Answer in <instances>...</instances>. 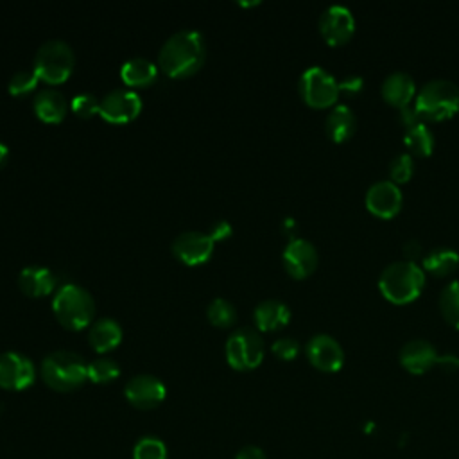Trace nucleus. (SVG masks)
Listing matches in <instances>:
<instances>
[{"label": "nucleus", "instance_id": "nucleus-1", "mask_svg": "<svg viewBox=\"0 0 459 459\" xmlns=\"http://www.w3.org/2000/svg\"><path fill=\"white\" fill-rule=\"evenodd\" d=\"M206 43L199 30L183 29L170 34L158 52L160 68L176 79L194 75L204 63Z\"/></svg>", "mask_w": 459, "mask_h": 459}, {"label": "nucleus", "instance_id": "nucleus-2", "mask_svg": "<svg viewBox=\"0 0 459 459\" xmlns=\"http://www.w3.org/2000/svg\"><path fill=\"white\" fill-rule=\"evenodd\" d=\"M425 287V273L416 262L396 260L389 264L378 276L382 296L394 305L414 301Z\"/></svg>", "mask_w": 459, "mask_h": 459}, {"label": "nucleus", "instance_id": "nucleus-3", "mask_svg": "<svg viewBox=\"0 0 459 459\" xmlns=\"http://www.w3.org/2000/svg\"><path fill=\"white\" fill-rule=\"evenodd\" d=\"M39 373L56 391H74L88 380V360L70 350H56L43 357Z\"/></svg>", "mask_w": 459, "mask_h": 459}, {"label": "nucleus", "instance_id": "nucleus-4", "mask_svg": "<svg viewBox=\"0 0 459 459\" xmlns=\"http://www.w3.org/2000/svg\"><path fill=\"white\" fill-rule=\"evenodd\" d=\"M52 310L59 323L70 330H81L93 323V296L81 285L66 281L59 285L52 298Z\"/></svg>", "mask_w": 459, "mask_h": 459}, {"label": "nucleus", "instance_id": "nucleus-5", "mask_svg": "<svg viewBox=\"0 0 459 459\" xmlns=\"http://www.w3.org/2000/svg\"><path fill=\"white\" fill-rule=\"evenodd\" d=\"M414 108L423 122L452 118L459 111V86L448 79H432L416 93Z\"/></svg>", "mask_w": 459, "mask_h": 459}, {"label": "nucleus", "instance_id": "nucleus-6", "mask_svg": "<svg viewBox=\"0 0 459 459\" xmlns=\"http://www.w3.org/2000/svg\"><path fill=\"white\" fill-rule=\"evenodd\" d=\"M75 56L72 47L65 39H47L43 41L32 61V68L38 77L48 84H59L66 81L74 70Z\"/></svg>", "mask_w": 459, "mask_h": 459}, {"label": "nucleus", "instance_id": "nucleus-7", "mask_svg": "<svg viewBox=\"0 0 459 459\" xmlns=\"http://www.w3.org/2000/svg\"><path fill=\"white\" fill-rule=\"evenodd\" d=\"M224 353L231 368L238 371L253 369L264 359V339L255 328L240 326L228 335Z\"/></svg>", "mask_w": 459, "mask_h": 459}, {"label": "nucleus", "instance_id": "nucleus-8", "mask_svg": "<svg viewBox=\"0 0 459 459\" xmlns=\"http://www.w3.org/2000/svg\"><path fill=\"white\" fill-rule=\"evenodd\" d=\"M301 99L312 108H328L339 97V81L323 66H308L298 81Z\"/></svg>", "mask_w": 459, "mask_h": 459}, {"label": "nucleus", "instance_id": "nucleus-9", "mask_svg": "<svg viewBox=\"0 0 459 459\" xmlns=\"http://www.w3.org/2000/svg\"><path fill=\"white\" fill-rule=\"evenodd\" d=\"M142 111V97L133 88H113L100 99L99 115L111 124H126Z\"/></svg>", "mask_w": 459, "mask_h": 459}, {"label": "nucleus", "instance_id": "nucleus-10", "mask_svg": "<svg viewBox=\"0 0 459 459\" xmlns=\"http://www.w3.org/2000/svg\"><path fill=\"white\" fill-rule=\"evenodd\" d=\"M36 368L32 360L20 351H2L0 353V387L20 391L34 382Z\"/></svg>", "mask_w": 459, "mask_h": 459}, {"label": "nucleus", "instance_id": "nucleus-11", "mask_svg": "<svg viewBox=\"0 0 459 459\" xmlns=\"http://www.w3.org/2000/svg\"><path fill=\"white\" fill-rule=\"evenodd\" d=\"M213 246L215 240L210 237L208 231L188 230L179 233L172 240V253L179 262L186 265H199L212 256Z\"/></svg>", "mask_w": 459, "mask_h": 459}, {"label": "nucleus", "instance_id": "nucleus-12", "mask_svg": "<svg viewBox=\"0 0 459 459\" xmlns=\"http://www.w3.org/2000/svg\"><path fill=\"white\" fill-rule=\"evenodd\" d=\"M319 32L328 45H344L355 32V18L351 11L341 4L328 5L319 16Z\"/></svg>", "mask_w": 459, "mask_h": 459}, {"label": "nucleus", "instance_id": "nucleus-13", "mask_svg": "<svg viewBox=\"0 0 459 459\" xmlns=\"http://www.w3.org/2000/svg\"><path fill=\"white\" fill-rule=\"evenodd\" d=\"M281 262L285 271L292 278L303 280L310 276L317 267V249L310 240L303 237H294L283 247Z\"/></svg>", "mask_w": 459, "mask_h": 459}, {"label": "nucleus", "instance_id": "nucleus-14", "mask_svg": "<svg viewBox=\"0 0 459 459\" xmlns=\"http://www.w3.org/2000/svg\"><path fill=\"white\" fill-rule=\"evenodd\" d=\"M124 394L127 402L138 409H154L165 400L167 387L158 377L140 373L126 382Z\"/></svg>", "mask_w": 459, "mask_h": 459}, {"label": "nucleus", "instance_id": "nucleus-15", "mask_svg": "<svg viewBox=\"0 0 459 459\" xmlns=\"http://www.w3.org/2000/svg\"><path fill=\"white\" fill-rule=\"evenodd\" d=\"M307 357L314 368L325 373L339 371L344 364V350L339 341L328 333H316L307 342Z\"/></svg>", "mask_w": 459, "mask_h": 459}, {"label": "nucleus", "instance_id": "nucleus-16", "mask_svg": "<svg viewBox=\"0 0 459 459\" xmlns=\"http://www.w3.org/2000/svg\"><path fill=\"white\" fill-rule=\"evenodd\" d=\"M402 190L391 179L375 181L366 192V208L380 219L394 217L402 210Z\"/></svg>", "mask_w": 459, "mask_h": 459}, {"label": "nucleus", "instance_id": "nucleus-17", "mask_svg": "<svg viewBox=\"0 0 459 459\" xmlns=\"http://www.w3.org/2000/svg\"><path fill=\"white\" fill-rule=\"evenodd\" d=\"M439 353L430 341L411 339L400 350V364L412 375H423L430 368L437 366Z\"/></svg>", "mask_w": 459, "mask_h": 459}, {"label": "nucleus", "instance_id": "nucleus-18", "mask_svg": "<svg viewBox=\"0 0 459 459\" xmlns=\"http://www.w3.org/2000/svg\"><path fill=\"white\" fill-rule=\"evenodd\" d=\"M18 287L22 292L32 298H41L56 289V276L45 265H25L18 273Z\"/></svg>", "mask_w": 459, "mask_h": 459}, {"label": "nucleus", "instance_id": "nucleus-19", "mask_svg": "<svg viewBox=\"0 0 459 459\" xmlns=\"http://www.w3.org/2000/svg\"><path fill=\"white\" fill-rule=\"evenodd\" d=\"M32 109L36 117L48 124H57L65 118L68 104L65 95L56 88H41L36 91L32 100Z\"/></svg>", "mask_w": 459, "mask_h": 459}, {"label": "nucleus", "instance_id": "nucleus-20", "mask_svg": "<svg viewBox=\"0 0 459 459\" xmlns=\"http://www.w3.org/2000/svg\"><path fill=\"white\" fill-rule=\"evenodd\" d=\"M416 95L414 79L407 72H391L382 82V97L387 104L402 109L411 106Z\"/></svg>", "mask_w": 459, "mask_h": 459}, {"label": "nucleus", "instance_id": "nucleus-21", "mask_svg": "<svg viewBox=\"0 0 459 459\" xmlns=\"http://www.w3.org/2000/svg\"><path fill=\"white\" fill-rule=\"evenodd\" d=\"M124 337L122 325L113 317H99L88 328V341L99 353H106L120 344Z\"/></svg>", "mask_w": 459, "mask_h": 459}, {"label": "nucleus", "instance_id": "nucleus-22", "mask_svg": "<svg viewBox=\"0 0 459 459\" xmlns=\"http://www.w3.org/2000/svg\"><path fill=\"white\" fill-rule=\"evenodd\" d=\"M253 319L258 330L273 332L283 328L290 319V308L280 299H264L253 310Z\"/></svg>", "mask_w": 459, "mask_h": 459}, {"label": "nucleus", "instance_id": "nucleus-23", "mask_svg": "<svg viewBox=\"0 0 459 459\" xmlns=\"http://www.w3.org/2000/svg\"><path fill=\"white\" fill-rule=\"evenodd\" d=\"M355 129H357V117L353 109L346 104L333 106L325 118V131L328 138L337 143L351 138Z\"/></svg>", "mask_w": 459, "mask_h": 459}, {"label": "nucleus", "instance_id": "nucleus-24", "mask_svg": "<svg viewBox=\"0 0 459 459\" xmlns=\"http://www.w3.org/2000/svg\"><path fill=\"white\" fill-rule=\"evenodd\" d=\"M120 77L127 86L145 88L151 86L158 79V66L147 57L134 56L122 63Z\"/></svg>", "mask_w": 459, "mask_h": 459}, {"label": "nucleus", "instance_id": "nucleus-25", "mask_svg": "<svg viewBox=\"0 0 459 459\" xmlns=\"http://www.w3.org/2000/svg\"><path fill=\"white\" fill-rule=\"evenodd\" d=\"M403 143L409 149L411 156L425 158V156L432 154L436 140H434V133L427 127V124L420 122V124L405 129Z\"/></svg>", "mask_w": 459, "mask_h": 459}, {"label": "nucleus", "instance_id": "nucleus-26", "mask_svg": "<svg viewBox=\"0 0 459 459\" xmlns=\"http://www.w3.org/2000/svg\"><path fill=\"white\" fill-rule=\"evenodd\" d=\"M459 265V253L450 247H436L423 256V269L432 276H446Z\"/></svg>", "mask_w": 459, "mask_h": 459}, {"label": "nucleus", "instance_id": "nucleus-27", "mask_svg": "<svg viewBox=\"0 0 459 459\" xmlns=\"http://www.w3.org/2000/svg\"><path fill=\"white\" fill-rule=\"evenodd\" d=\"M206 317L212 325L219 328H228L237 319V308L226 298H213L206 307Z\"/></svg>", "mask_w": 459, "mask_h": 459}, {"label": "nucleus", "instance_id": "nucleus-28", "mask_svg": "<svg viewBox=\"0 0 459 459\" xmlns=\"http://www.w3.org/2000/svg\"><path fill=\"white\" fill-rule=\"evenodd\" d=\"M439 310L448 325L459 330V281H450L439 294Z\"/></svg>", "mask_w": 459, "mask_h": 459}, {"label": "nucleus", "instance_id": "nucleus-29", "mask_svg": "<svg viewBox=\"0 0 459 459\" xmlns=\"http://www.w3.org/2000/svg\"><path fill=\"white\" fill-rule=\"evenodd\" d=\"M120 375V366L109 357H97L88 362V380L93 384L113 382Z\"/></svg>", "mask_w": 459, "mask_h": 459}, {"label": "nucleus", "instance_id": "nucleus-30", "mask_svg": "<svg viewBox=\"0 0 459 459\" xmlns=\"http://www.w3.org/2000/svg\"><path fill=\"white\" fill-rule=\"evenodd\" d=\"M39 82V77L38 74L34 72V68H22V70H16L11 77H9V82H7V90L11 95H27L30 91L36 90Z\"/></svg>", "mask_w": 459, "mask_h": 459}, {"label": "nucleus", "instance_id": "nucleus-31", "mask_svg": "<svg viewBox=\"0 0 459 459\" xmlns=\"http://www.w3.org/2000/svg\"><path fill=\"white\" fill-rule=\"evenodd\" d=\"M133 459H167V446L161 439L145 436L136 441L133 448Z\"/></svg>", "mask_w": 459, "mask_h": 459}, {"label": "nucleus", "instance_id": "nucleus-32", "mask_svg": "<svg viewBox=\"0 0 459 459\" xmlns=\"http://www.w3.org/2000/svg\"><path fill=\"white\" fill-rule=\"evenodd\" d=\"M414 160L409 152H400L389 161V176L393 183H405L412 178Z\"/></svg>", "mask_w": 459, "mask_h": 459}, {"label": "nucleus", "instance_id": "nucleus-33", "mask_svg": "<svg viewBox=\"0 0 459 459\" xmlns=\"http://www.w3.org/2000/svg\"><path fill=\"white\" fill-rule=\"evenodd\" d=\"M70 108L75 115H79L82 118H90V117L99 113L100 99L91 91H82V93H77V95L72 97Z\"/></svg>", "mask_w": 459, "mask_h": 459}, {"label": "nucleus", "instance_id": "nucleus-34", "mask_svg": "<svg viewBox=\"0 0 459 459\" xmlns=\"http://www.w3.org/2000/svg\"><path fill=\"white\" fill-rule=\"evenodd\" d=\"M271 350H273V353H274L278 359H281V360H292V359H296V355L299 353V342H298V339L285 335V337L276 339V341L273 342Z\"/></svg>", "mask_w": 459, "mask_h": 459}, {"label": "nucleus", "instance_id": "nucleus-35", "mask_svg": "<svg viewBox=\"0 0 459 459\" xmlns=\"http://www.w3.org/2000/svg\"><path fill=\"white\" fill-rule=\"evenodd\" d=\"M400 122L403 124L405 129H409V127H412V126H416V124H420V122H423V120H421V117L418 115L414 104H411V106H405V108L400 109Z\"/></svg>", "mask_w": 459, "mask_h": 459}, {"label": "nucleus", "instance_id": "nucleus-36", "mask_svg": "<svg viewBox=\"0 0 459 459\" xmlns=\"http://www.w3.org/2000/svg\"><path fill=\"white\" fill-rule=\"evenodd\" d=\"M360 90H362V77H359V75H348V77H344V79L339 82V91L355 95V93H359Z\"/></svg>", "mask_w": 459, "mask_h": 459}, {"label": "nucleus", "instance_id": "nucleus-37", "mask_svg": "<svg viewBox=\"0 0 459 459\" xmlns=\"http://www.w3.org/2000/svg\"><path fill=\"white\" fill-rule=\"evenodd\" d=\"M210 237L213 238V240H224L226 237H230L231 235V226H230V222L228 221H215L213 222V226L210 228Z\"/></svg>", "mask_w": 459, "mask_h": 459}, {"label": "nucleus", "instance_id": "nucleus-38", "mask_svg": "<svg viewBox=\"0 0 459 459\" xmlns=\"http://www.w3.org/2000/svg\"><path fill=\"white\" fill-rule=\"evenodd\" d=\"M235 459H267L264 450L258 448V446H253V445H247L244 448H240V452L237 454Z\"/></svg>", "mask_w": 459, "mask_h": 459}, {"label": "nucleus", "instance_id": "nucleus-39", "mask_svg": "<svg viewBox=\"0 0 459 459\" xmlns=\"http://www.w3.org/2000/svg\"><path fill=\"white\" fill-rule=\"evenodd\" d=\"M403 255L409 262H414L416 258L421 256V244L418 240H409L405 246H403Z\"/></svg>", "mask_w": 459, "mask_h": 459}, {"label": "nucleus", "instance_id": "nucleus-40", "mask_svg": "<svg viewBox=\"0 0 459 459\" xmlns=\"http://www.w3.org/2000/svg\"><path fill=\"white\" fill-rule=\"evenodd\" d=\"M437 366H441L445 371H454V369L459 368V357H455V355H452V353L441 355Z\"/></svg>", "mask_w": 459, "mask_h": 459}, {"label": "nucleus", "instance_id": "nucleus-41", "mask_svg": "<svg viewBox=\"0 0 459 459\" xmlns=\"http://www.w3.org/2000/svg\"><path fill=\"white\" fill-rule=\"evenodd\" d=\"M7 156H9V147L0 142V167L7 161Z\"/></svg>", "mask_w": 459, "mask_h": 459}]
</instances>
